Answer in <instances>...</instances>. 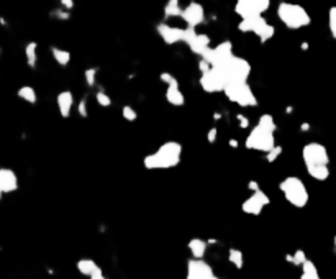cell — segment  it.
Wrapping results in <instances>:
<instances>
[{"label": "cell", "mask_w": 336, "mask_h": 279, "mask_svg": "<svg viewBox=\"0 0 336 279\" xmlns=\"http://www.w3.org/2000/svg\"><path fill=\"white\" fill-rule=\"evenodd\" d=\"M182 145L177 141H166L159 150L143 158V166L146 169H171L181 163Z\"/></svg>", "instance_id": "cell-1"}, {"label": "cell", "mask_w": 336, "mask_h": 279, "mask_svg": "<svg viewBox=\"0 0 336 279\" xmlns=\"http://www.w3.org/2000/svg\"><path fill=\"white\" fill-rule=\"evenodd\" d=\"M277 17H279V20L289 30H300L303 26H308L312 21L308 12L302 5L289 3V2L279 3V7H277Z\"/></svg>", "instance_id": "cell-2"}, {"label": "cell", "mask_w": 336, "mask_h": 279, "mask_svg": "<svg viewBox=\"0 0 336 279\" xmlns=\"http://www.w3.org/2000/svg\"><path fill=\"white\" fill-rule=\"evenodd\" d=\"M279 189L290 205L297 207V209H303V207L308 204V199H310V197H308V191L300 178L297 176L285 178L284 181L279 184Z\"/></svg>", "instance_id": "cell-3"}, {"label": "cell", "mask_w": 336, "mask_h": 279, "mask_svg": "<svg viewBox=\"0 0 336 279\" xmlns=\"http://www.w3.org/2000/svg\"><path fill=\"white\" fill-rule=\"evenodd\" d=\"M223 94L233 103H238L240 107H256L258 99L254 96L253 89L248 82H228Z\"/></svg>", "instance_id": "cell-4"}, {"label": "cell", "mask_w": 336, "mask_h": 279, "mask_svg": "<svg viewBox=\"0 0 336 279\" xmlns=\"http://www.w3.org/2000/svg\"><path fill=\"white\" fill-rule=\"evenodd\" d=\"M225 73L228 82H248L251 74V64L240 56H233L226 62L217 66Z\"/></svg>", "instance_id": "cell-5"}, {"label": "cell", "mask_w": 336, "mask_h": 279, "mask_svg": "<svg viewBox=\"0 0 336 279\" xmlns=\"http://www.w3.org/2000/svg\"><path fill=\"white\" fill-rule=\"evenodd\" d=\"M246 148L253 151H261V153H269L272 148L276 146V137L272 132L259 127L256 125L246 137Z\"/></svg>", "instance_id": "cell-6"}, {"label": "cell", "mask_w": 336, "mask_h": 279, "mask_svg": "<svg viewBox=\"0 0 336 279\" xmlns=\"http://www.w3.org/2000/svg\"><path fill=\"white\" fill-rule=\"evenodd\" d=\"M238 30L241 33H254L261 40V43L269 41L276 33V28L272 25H269L262 15L253 17V19L248 20H241L238 23Z\"/></svg>", "instance_id": "cell-7"}, {"label": "cell", "mask_w": 336, "mask_h": 279, "mask_svg": "<svg viewBox=\"0 0 336 279\" xmlns=\"http://www.w3.org/2000/svg\"><path fill=\"white\" fill-rule=\"evenodd\" d=\"M302 159L305 168H312V166H328L330 164V156L328 150L321 145V143L312 141L307 143L302 148Z\"/></svg>", "instance_id": "cell-8"}, {"label": "cell", "mask_w": 336, "mask_h": 279, "mask_svg": "<svg viewBox=\"0 0 336 279\" xmlns=\"http://www.w3.org/2000/svg\"><path fill=\"white\" fill-rule=\"evenodd\" d=\"M226 84H228V79H226L225 73L217 66H213L208 73L202 74V78H200V87L207 94L223 92Z\"/></svg>", "instance_id": "cell-9"}, {"label": "cell", "mask_w": 336, "mask_h": 279, "mask_svg": "<svg viewBox=\"0 0 336 279\" xmlns=\"http://www.w3.org/2000/svg\"><path fill=\"white\" fill-rule=\"evenodd\" d=\"M233 44L231 41H222L217 46H210L207 51L202 55V60H205L210 66H220L223 62H226L230 58H233Z\"/></svg>", "instance_id": "cell-10"}, {"label": "cell", "mask_w": 336, "mask_h": 279, "mask_svg": "<svg viewBox=\"0 0 336 279\" xmlns=\"http://www.w3.org/2000/svg\"><path fill=\"white\" fill-rule=\"evenodd\" d=\"M269 204H271L269 196L264 191H261V189H258V191H254L253 194L241 204V210L248 215H259L262 212L264 207Z\"/></svg>", "instance_id": "cell-11"}, {"label": "cell", "mask_w": 336, "mask_h": 279, "mask_svg": "<svg viewBox=\"0 0 336 279\" xmlns=\"http://www.w3.org/2000/svg\"><path fill=\"white\" fill-rule=\"evenodd\" d=\"M215 276L213 268L204 259L192 258L187 263V278L186 279H212Z\"/></svg>", "instance_id": "cell-12"}, {"label": "cell", "mask_w": 336, "mask_h": 279, "mask_svg": "<svg viewBox=\"0 0 336 279\" xmlns=\"http://www.w3.org/2000/svg\"><path fill=\"white\" fill-rule=\"evenodd\" d=\"M181 17H182V20L187 23V26L195 28V26H199L200 23H204L205 10H204V7H202L199 2H190L189 5L182 10Z\"/></svg>", "instance_id": "cell-13"}, {"label": "cell", "mask_w": 336, "mask_h": 279, "mask_svg": "<svg viewBox=\"0 0 336 279\" xmlns=\"http://www.w3.org/2000/svg\"><path fill=\"white\" fill-rule=\"evenodd\" d=\"M184 30L186 28H177V26H171L168 23H159L156 26V31L166 44H176L181 41L184 43Z\"/></svg>", "instance_id": "cell-14"}, {"label": "cell", "mask_w": 336, "mask_h": 279, "mask_svg": "<svg viewBox=\"0 0 336 279\" xmlns=\"http://www.w3.org/2000/svg\"><path fill=\"white\" fill-rule=\"evenodd\" d=\"M0 189L3 194H12L19 189V178H17L15 171L0 168Z\"/></svg>", "instance_id": "cell-15"}, {"label": "cell", "mask_w": 336, "mask_h": 279, "mask_svg": "<svg viewBox=\"0 0 336 279\" xmlns=\"http://www.w3.org/2000/svg\"><path fill=\"white\" fill-rule=\"evenodd\" d=\"M186 44L190 48V51L194 53V55L202 58V55H204V53L210 48V37L208 35H204V33H195Z\"/></svg>", "instance_id": "cell-16"}, {"label": "cell", "mask_w": 336, "mask_h": 279, "mask_svg": "<svg viewBox=\"0 0 336 279\" xmlns=\"http://www.w3.org/2000/svg\"><path fill=\"white\" fill-rule=\"evenodd\" d=\"M57 102V109H59V114L62 119H69L71 112H73V105H74V96L71 91H62L57 94L56 97Z\"/></svg>", "instance_id": "cell-17"}, {"label": "cell", "mask_w": 336, "mask_h": 279, "mask_svg": "<svg viewBox=\"0 0 336 279\" xmlns=\"http://www.w3.org/2000/svg\"><path fill=\"white\" fill-rule=\"evenodd\" d=\"M187 248H189L194 259H204V256L207 253V248H208V243L205 240H202V238H192L189 241V245H187Z\"/></svg>", "instance_id": "cell-18"}, {"label": "cell", "mask_w": 336, "mask_h": 279, "mask_svg": "<svg viewBox=\"0 0 336 279\" xmlns=\"http://www.w3.org/2000/svg\"><path fill=\"white\" fill-rule=\"evenodd\" d=\"M166 100L174 107H182L186 103V97L181 92L179 85H171V87L166 89Z\"/></svg>", "instance_id": "cell-19"}, {"label": "cell", "mask_w": 336, "mask_h": 279, "mask_svg": "<svg viewBox=\"0 0 336 279\" xmlns=\"http://www.w3.org/2000/svg\"><path fill=\"white\" fill-rule=\"evenodd\" d=\"M75 268H77V271L80 274H84V276H89L91 278L93 273L97 271V269H100V266L95 263L93 259L91 258H82V259H79L77 263H75Z\"/></svg>", "instance_id": "cell-20"}, {"label": "cell", "mask_w": 336, "mask_h": 279, "mask_svg": "<svg viewBox=\"0 0 336 279\" xmlns=\"http://www.w3.org/2000/svg\"><path fill=\"white\" fill-rule=\"evenodd\" d=\"M25 58H26V64H28L31 69H35V67H37V62H38V43L30 41L28 44H26L25 46Z\"/></svg>", "instance_id": "cell-21"}, {"label": "cell", "mask_w": 336, "mask_h": 279, "mask_svg": "<svg viewBox=\"0 0 336 279\" xmlns=\"http://www.w3.org/2000/svg\"><path fill=\"white\" fill-rule=\"evenodd\" d=\"M308 176L313 178L315 181H326L330 178V168L328 166H312L307 168Z\"/></svg>", "instance_id": "cell-22"}, {"label": "cell", "mask_w": 336, "mask_h": 279, "mask_svg": "<svg viewBox=\"0 0 336 279\" xmlns=\"http://www.w3.org/2000/svg\"><path fill=\"white\" fill-rule=\"evenodd\" d=\"M51 55H53V58H55V61L57 62V64L62 66V67H66L71 62V53L67 51V49L51 46Z\"/></svg>", "instance_id": "cell-23"}, {"label": "cell", "mask_w": 336, "mask_h": 279, "mask_svg": "<svg viewBox=\"0 0 336 279\" xmlns=\"http://www.w3.org/2000/svg\"><path fill=\"white\" fill-rule=\"evenodd\" d=\"M299 279H321L313 261L307 259L305 263L302 264V274H300Z\"/></svg>", "instance_id": "cell-24"}, {"label": "cell", "mask_w": 336, "mask_h": 279, "mask_svg": "<svg viewBox=\"0 0 336 279\" xmlns=\"http://www.w3.org/2000/svg\"><path fill=\"white\" fill-rule=\"evenodd\" d=\"M17 96H19L21 100L31 103V105H33V103H37V100H38L37 91H35L31 85H23V87H20L19 92H17Z\"/></svg>", "instance_id": "cell-25"}, {"label": "cell", "mask_w": 336, "mask_h": 279, "mask_svg": "<svg viewBox=\"0 0 336 279\" xmlns=\"http://www.w3.org/2000/svg\"><path fill=\"white\" fill-rule=\"evenodd\" d=\"M182 10L184 8H181V5H179V0H168V3H166V7H164V17L166 19L181 17Z\"/></svg>", "instance_id": "cell-26"}, {"label": "cell", "mask_w": 336, "mask_h": 279, "mask_svg": "<svg viewBox=\"0 0 336 279\" xmlns=\"http://www.w3.org/2000/svg\"><path fill=\"white\" fill-rule=\"evenodd\" d=\"M228 261L235 266L236 269H241L244 264V258H243V253L238 250V248H230L228 250Z\"/></svg>", "instance_id": "cell-27"}, {"label": "cell", "mask_w": 336, "mask_h": 279, "mask_svg": "<svg viewBox=\"0 0 336 279\" xmlns=\"http://www.w3.org/2000/svg\"><path fill=\"white\" fill-rule=\"evenodd\" d=\"M285 259H287L289 263H292L294 266H302V264L305 263L308 258H307V255H305V251H303V250H297V251H294L292 255L285 256Z\"/></svg>", "instance_id": "cell-28"}, {"label": "cell", "mask_w": 336, "mask_h": 279, "mask_svg": "<svg viewBox=\"0 0 336 279\" xmlns=\"http://www.w3.org/2000/svg\"><path fill=\"white\" fill-rule=\"evenodd\" d=\"M258 125H259V127L269 130V132H272V133H274L276 128H277V125H276V121H274V117L269 115V114H264V115L259 117Z\"/></svg>", "instance_id": "cell-29"}, {"label": "cell", "mask_w": 336, "mask_h": 279, "mask_svg": "<svg viewBox=\"0 0 336 279\" xmlns=\"http://www.w3.org/2000/svg\"><path fill=\"white\" fill-rule=\"evenodd\" d=\"M246 2H248L249 5L253 7V10L259 13V15H262L264 12H267L269 7H271V0H246Z\"/></svg>", "instance_id": "cell-30"}, {"label": "cell", "mask_w": 336, "mask_h": 279, "mask_svg": "<svg viewBox=\"0 0 336 279\" xmlns=\"http://www.w3.org/2000/svg\"><path fill=\"white\" fill-rule=\"evenodd\" d=\"M328 26L331 37L336 40V7H331L328 12Z\"/></svg>", "instance_id": "cell-31"}, {"label": "cell", "mask_w": 336, "mask_h": 279, "mask_svg": "<svg viewBox=\"0 0 336 279\" xmlns=\"http://www.w3.org/2000/svg\"><path fill=\"white\" fill-rule=\"evenodd\" d=\"M95 100H97V103L100 107H110L112 105V99H110V96L107 92H104V91H98L97 94H95Z\"/></svg>", "instance_id": "cell-32"}, {"label": "cell", "mask_w": 336, "mask_h": 279, "mask_svg": "<svg viewBox=\"0 0 336 279\" xmlns=\"http://www.w3.org/2000/svg\"><path fill=\"white\" fill-rule=\"evenodd\" d=\"M84 78H86V84L89 87H93L97 80V69L95 67H89V69H86V73H84Z\"/></svg>", "instance_id": "cell-33"}, {"label": "cell", "mask_w": 336, "mask_h": 279, "mask_svg": "<svg viewBox=\"0 0 336 279\" xmlns=\"http://www.w3.org/2000/svg\"><path fill=\"white\" fill-rule=\"evenodd\" d=\"M122 115H123V119L127 120V121H134L138 119V114H136V110L133 109V107H130V105H125L123 109H122Z\"/></svg>", "instance_id": "cell-34"}, {"label": "cell", "mask_w": 336, "mask_h": 279, "mask_svg": "<svg viewBox=\"0 0 336 279\" xmlns=\"http://www.w3.org/2000/svg\"><path fill=\"white\" fill-rule=\"evenodd\" d=\"M280 155H282V146L276 145L271 151L266 153V161H267V163H274V161L279 158Z\"/></svg>", "instance_id": "cell-35"}, {"label": "cell", "mask_w": 336, "mask_h": 279, "mask_svg": "<svg viewBox=\"0 0 336 279\" xmlns=\"http://www.w3.org/2000/svg\"><path fill=\"white\" fill-rule=\"evenodd\" d=\"M159 78L166 85H168V87H171V85H179V80L174 78L171 73H161Z\"/></svg>", "instance_id": "cell-36"}, {"label": "cell", "mask_w": 336, "mask_h": 279, "mask_svg": "<svg viewBox=\"0 0 336 279\" xmlns=\"http://www.w3.org/2000/svg\"><path fill=\"white\" fill-rule=\"evenodd\" d=\"M77 114L82 117V119H86L87 117L89 112H87V99L86 97L80 99V102L77 103Z\"/></svg>", "instance_id": "cell-37"}, {"label": "cell", "mask_w": 336, "mask_h": 279, "mask_svg": "<svg viewBox=\"0 0 336 279\" xmlns=\"http://www.w3.org/2000/svg\"><path fill=\"white\" fill-rule=\"evenodd\" d=\"M51 15L55 17V19H59V20H67V19H69V12L64 10V8H62V10H55Z\"/></svg>", "instance_id": "cell-38"}, {"label": "cell", "mask_w": 336, "mask_h": 279, "mask_svg": "<svg viewBox=\"0 0 336 279\" xmlns=\"http://www.w3.org/2000/svg\"><path fill=\"white\" fill-rule=\"evenodd\" d=\"M217 137H218V130L217 128H210L208 130V133H207V141L208 143H215L217 141Z\"/></svg>", "instance_id": "cell-39"}, {"label": "cell", "mask_w": 336, "mask_h": 279, "mask_svg": "<svg viewBox=\"0 0 336 279\" xmlns=\"http://www.w3.org/2000/svg\"><path fill=\"white\" fill-rule=\"evenodd\" d=\"M199 69H200L202 74H205V73H208V71L212 69V66H210L205 60H202V58H200V61H199Z\"/></svg>", "instance_id": "cell-40"}, {"label": "cell", "mask_w": 336, "mask_h": 279, "mask_svg": "<svg viewBox=\"0 0 336 279\" xmlns=\"http://www.w3.org/2000/svg\"><path fill=\"white\" fill-rule=\"evenodd\" d=\"M59 2L64 10H73L74 8V0H59Z\"/></svg>", "instance_id": "cell-41"}, {"label": "cell", "mask_w": 336, "mask_h": 279, "mask_svg": "<svg viewBox=\"0 0 336 279\" xmlns=\"http://www.w3.org/2000/svg\"><path fill=\"white\" fill-rule=\"evenodd\" d=\"M236 119H238V121H240V127H241V128H248V127H249V120L246 119L244 115H236Z\"/></svg>", "instance_id": "cell-42"}, {"label": "cell", "mask_w": 336, "mask_h": 279, "mask_svg": "<svg viewBox=\"0 0 336 279\" xmlns=\"http://www.w3.org/2000/svg\"><path fill=\"white\" fill-rule=\"evenodd\" d=\"M91 279H109V278L105 276V274H104V271H102V269H97V271L93 273L92 276H91Z\"/></svg>", "instance_id": "cell-43"}, {"label": "cell", "mask_w": 336, "mask_h": 279, "mask_svg": "<svg viewBox=\"0 0 336 279\" xmlns=\"http://www.w3.org/2000/svg\"><path fill=\"white\" fill-rule=\"evenodd\" d=\"M248 187H249V191H258V189H261L259 187V184L256 182V181H249V184H248Z\"/></svg>", "instance_id": "cell-44"}, {"label": "cell", "mask_w": 336, "mask_h": 279, "mask_svg": "<svg viewBox=\"0 0 336 279\" xmlns=\"http://www.w3.org/2000/svg\"><path fill=\"white\" fill-rule=\"evenodd\" d=\"M230 145L236 148V146H238V143H236V140H231V141H230Z\"/></svg>", "instance_id": "cell-45"}, {"label": "cell", "mask_w": 336, "mask_h": 279, "mask_svg": "<svg viewBox=\"0 0 336 279\" xmlns=\"http://www.w3.org/2000/svg\"><path fill=\"white\" fill-rule=\"evenodd\" d=\"M302 128H303V132H307V128H308V123H303V125H302Z\"/></svg>", "instance_id": "cell-46"}, {"label": "cell", "mask_w": 336, "mask_h": 279, "mask_svg": "<svg viewBox=\"0 0 336 279\" xmlns=\"http://www.w3.org/2000/svg\"><path fill=\"white\" fill-rule=\"evenodd\" d=\"M2 196H3V192H2V189H0V200H2Z\"/></svg>", "instance_id": "cell-47"}, {"label": "cell", "mask_w": 336, "mask_h": 279, "mask_svg": "<svg viewBox=\"0 0 336 279\" xmlns=\"http://www.w3.org/2000/svg\"><path fill=\"white\" fill-rule=\"evenodd\" d=\"M335 246H336V237H335Z\"/></svg>", "instance_id": "cell-48"}, {"label": "cell", "mask_w": 336, "mask_h": 279, "mask_svg": "<svg viewBox=\"0 0 336 279\" xmlns=\"http://www.w3.org/2000/svg\"><path fill=\"white\" fill-rule=\"evenodd\" d=\"M0 55H2V48H0Z\"/></svg>", "instance_id": "cell-49"}]
</instances>
